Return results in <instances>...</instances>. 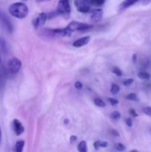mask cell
Returning a JSON list of instances; mask_svg holds the SVG:
<instances>
[{
    "instance_id": "cell-7",
    "label": "cell",
    "mask_w": 151,
    "mask_h": 152,
    "mask_svg": "<svg viewBox=\"0 0 151 152\" xmlns=\"http://www.w3.org/2000/svg\"><path fill=\"white\" fill-rule=\"evenodd\" d=\"M103 10L102 9H94L90 13V19L93 22H99L102 19Z\"/></svg>"
},
{
    "instance_id": "cell-35",
    "label": "cell",
    "mask_w": 151,
    "mask_h": 152,
    "mask_svg": "<svg viewBox=\"0 0 151 152\" xmlns=\"http://www.w3.org/2000/svg\"><path fill=\"white\" fill-rule=\"evenodd\" d=\"M133 63H135V62H136V59H137V55L136 54V53H134V54L133 55Z\"/></svg>"
},
{
    "instance_id": "cell-32",
    "label": "cell",
    "mask_w": 151,
    "mask_h": 152,
    "mask_svg": "<svg viewBox=\"0 0 151 152\" xmlns=\"http://www.w3.org/2000/svg\"><path fill=\"white\" fill-rule=\"evenodd\" d=\"M77 140V137L76 136H74V135H72V136L70 137V142L71 144H73L74 142L76 141Z\"/></svg>"
},
{
    "instance_id": "cell-12",
    "label": "cell",
    "mask_w": 151,
    "mask_h": 152,
    "mask_svg": "<svg viewBox=\"0 0 151 152\" xmlns=\"http://www.w3.org/2000/svg\"><path fill=\"white\" fill-rule=\"evenodd\" d=\"M80 22H72L66 27L68 30H69L70 32H73L74 31H78V28H79Z\"/></svg>"
},
{
    "instance_id": "cell-28",
    "label": "cell",
    "mask_w": 151,
    "mask_h": 152,
    "mask_svg": "<svg viewBox=\"0 0 151 152\" xmlns=\"http://www.w3.org/2000/svg\"><path fill=\"white\" fill-rule=\"evenodd\" d=\"M108 100H109L110 103L112 105H117V104L118 103V101L116 99H115V98H109V99H108Z\"/></svg>"
},
{
    "instance_id": "cell-15",
    "label": "cell",
    "mask_w": 151,
    "mask_h": 152,
    "mask_svg": "<svg viewBox=\"0 0 151 152\" xmlns=\"http://www.w3.org/2000/svg\"><path fill=\"white\" fill-rule=\"evenodd\" d=\"M6 72L3 67L0 66V88L4 86V80H5Z\"/></svg>"
},
{
    "instance_id": "cell-23",
    "label": "cell",
    "mask_w": 151,
    "mask_h": 152,
    "mask_svg": "<svg viewBox=\"0 0 151 152\" xmlns=\"http://www.w3.org/2000/svg\"><path fill=\"white\" fill-rule=\"evenodd\" d=\"M112 71L113 74H115V75H117L118 77H121V76H122V71H121L120 68H117V67H114V68H113Z\"/></svg>"
},
{
    "instance_id": "cell-39",
    "label": "cell",
    "mask_w": 151,
    "mask_h": 152,
    "mask_svg": "<svg viewBox=\"0 0 151 152\" xmlns=\"http://www.w3.org/2000/svg\"><path fill=\"white\" fill-rule=\"evenodd\" d=\"M1 56H0V63H1Z\"/></svg>"
},
{
    "instance_id": "cell-33",
    "label": "cell",
    "mask_w": 151,
    "mask_h": 152,
    "mask_svg": "<svg viewBox=\"0 0 151 152\" xmlns=\"http://www.w3.org/2000/svg\"><path fill=\"white\" fill-rule=\"evenodd\" d=\"M130 114H131V115L133 116V117H138L137 113L136 112V111H135L134 109H130Z\"/></svg>"
},
{
    "instance_id": "cell-24",
    "label": "cell",
    "mask_w": 151,
    "mask_h": 152,
    "mask_svg": "<svg viewBox=\"0 0 151 152\" xmlns=\"http://www.w3.org/2000/svg\"><path fill=\"white\" fill-rule=\"evenodd\" d=\"M115 148H116L118 151H123L125 150L126 148L122 143H117L116 145H115Z\"/></svg>"
},
{
    "instance_id": "cell-27",
    "label": "cell",
    "mask_w": 151,
    "mask_h": 152,
    "mask_svg": "<svg viewBox=\"0 0 151 152\" xmlns=\"http://www.w3.org/2000/svg\"><path fill=\"white\" fill-rule=\"evenodd\" d=\"M133 83V79H128V80H126L125 81L123 82V85L124 86H129Z\"/></svg>"
},
{
    "instance_id": "cell-11",
    "label": "cell",
    "mask_w": 151,
    "mask_h": 152,
    "mask_svg": "<svg viewBox=\"0 0 151 152\" xmlns=\"http://www.w3.org/2000/svg\"><path fill=\"white\" fill-rule=\"evenodd\" d=\"M139 0H124V1L121 2V4L119 6V10H124L127 7H130L131 5L134 4L135 3L137 2Z\"/></svg>"
},
{
    "instance_id": "cell-14",
    "label": "cell",
    "mask_w": 151,
    "mask_h": 152,
    "mask_svg": "<svg viewBox=\"0 0 151 152\" xmlns=\"http://www.w3.org/2000/svg\"><path fill=\"white\" fill-rule=\"evenodd\" d=\"M106 0H87V3L89 6H101L105 2Z\"/></svg>"
},
{
    "instance_id": "cell-19",
    "label": "cell",
    "mask_w": 151,
    "mask_h": 152,
    "mask_svg": "<svg viewBox=\"0 0 151 152\" xmlns=\"http://www.w3.org/2000/svg\"><path fill=\"white\" fill-rule=\"evenodd\" d=\"M119 91H120L119 86H117V85H115V84H113L112 85V87H111L110 91H111V93L113 94H117L119 92Z\"/></svg>"
},
{
    "instance_id": "cell-17",
    "label": "cell",
    "mask_w": 151,
    "mask_h": 152,
    "mask_svg": "<svg viewBox=\"0 0 151 152\" xmlns=\"http://www.w3.org/2000/svg\"><path fill=\"white\" fill-rule=\"evenodd\" d=\"M78 151L79 152H87V143H86L85 141H81L79 142V144L78 145Z\"/></svg>"
},
{
    "instance_id": "cell-6",
    "label": "cell",
    "mask_w": 151,
    "mask_h": 152,
    "mask_svg": "<svg viewBox=\"0 0 151 152\" xmlns=\"http://www.w3.org/2000/svg\"><path fill=\"white\" fill-rule=\"evenodd\" d=\"M47 19V16L45 13H41L38 14V16L35 19L33 22V27L37 29L39 27L43 26V25L45 24L46 20Z\"/></svg>"
},
{
    "instance_id": "cell-2",
    "label": "cell",
    "mask_w": 151,
    "mask_h": 152,
    "mask_svg": "<svg viewBox=\"0 0 151 152\" xmlns=\"http://www.w3.org/2000/svg\"><path fill=\"white\" fill-rule=\"evenodd\" d=\"M71 11L70 0H60L57 5L58 14L63 15V16H68Z\"/></svg>"
},
{
    "instance_id": "cell-21",
    "label": "cell",
    "mask_w": 151,
    "mask_h": 152,
    "mask_svg": "<svg viewBox=\"0 0 151 152\" xmlns=\"http://www.w3.org/2000/svg\"><path fill=\"white\" fill-rule=\"evenodd\" d=\"M110 117H111V118L114 120H119V119L121 118V114H120L118 111H113V112L111 114Z\"/></svg>"
},
{
    "instance_id": "cell-4",
    "label": "cell",
    "mask_w": 151,
    "mask_h": 152,
    "mask_svg": "<svg viewBox=\"0 0 151 152\" xmlns=\"http://www.w3.org/2000/svg\"><path fill=\"white\" fill-rule=\"evenodd\" d=\"M0 22H1V25L3 28L6 30L8 33H12L13 31V25L10 22V19H8L7 16L4 13L0 14Z\"/></svg>"
},
{
    "instance_id": "cell-25",
    "label": "cell",
    "mask_w": 151,
    "mask_h": 152,
    "mask_svg": "<svg viewBox=\"0 0 151 152\" xmlns=\"http://www.w3.org/2000/svg\"><path fill=\"white\" fill-rule=\"evenodd\" d=\"M143 112L146 115L149 116V117H151V107H145V108H143Z\"/></svg>"
},
{
    "instance_id": "cell-30",
    "label": "cell",
    "mask_w": 151,
    "mask_h": 152,
    "mask_svg": "<svg viewBox=\"0 0 151 152\" xmlns=\"http://www.w3.org/2000/svg\"><path fill=\"white\" fill-rule=\"evenodd\" d=\"M99 145H100V148H106L107 147L108 143L107 142H105V141L99 140Z\"/></svg>"
},
{
    "instance_id": "cell-3",
    "label": "cell",
    "mask_w": 151,
    "mask_h": 152,
    "mask_svg": "<svg viewBox=\"0 0 151 152\" xmlns=\"http://www.w3.org/2000/svg\"><path fill=\"white\" fill-rule=\"evenodd\" d=\"M21 67H22V62L20 59L16 57L12 58L7 62V68L9 72L11 74H16L19 72Z\"/></svg>"
},
{
    "instance_id": "cell-10",
    "label": "cell",
    "mask_w": 151,
    "mask_h": 152,
    "mask_svg": "<svg viewBox=\"0 0 151 152\" xmlns=\"http://www.w3.org/2000/svg\"><path fill=\"white\" fill-rule=\"evenodd\" d=\"M52 32L56 35L62 36V37H70L72 34V32L69 31L67 28H56V29L52 30Z\"/></svg>"
},
{
    "instance_id": "cell-36",
    "label": "cell",
    "mask_w": 151,
    "mask_h": 152,
    "mask_svg": "<svg viewBox=\"0 0 151 152\" xmlns=\"http://www.w3.org/2000/svg\"><path fill=\"white\" fill-rule=\"evenodd\" d=\"M1 127H0V143H1Z\"/></svg>"
},
{
    "instance_id": "cell-34",
    "label": "cell",
    "mask_w": 151,
    "mask_h": 152,
    "mask_svg": "<svg viewBox=\"0 0 151 152\" xmlns=\"http://www.w3.org/2000/svg\"><path fill=\"white\" fill-rule=\"evenodd\" d=\"M111 134H112L113 136H115V137H119V134L118 133V132H116L115 130H114V129H111L110 131Z\"/></svg>"
},
{
    "instance_id": "cell-22",
    "label": "cell",
    "mask_w": 151,
    "mask_h": 152,
    "mask_svg": "<svg viewBox=\"0 0 151 152\" xmlns=\"http://www.w3.org/2000/svg\"><path fill=\"white\" fill-rule=\"evenodd\" d=\"M126 99H128V100L134 101V100H137L138 98L136 94L131 93V94H127V96H126Z\"/></svg>"
},
{
    "instance_id": "cell-38",
    "label": "cell",
    "mask_w": 151,
    "mask_h": 152,
    "mask_svg": "<svg viewBox=\"0 0 151 152\" xmlns=\"http://www.w3.org/2000/svg\"><path fill=\"white\" fill-rule=\"evenodd\" d=\"M68 120H65V124H68Z\"/></svg>"
},
{
    "instance_id": "cell-16",
    "label": "cell",
    "mask_w": 151,
    "mask_h": 152,
    "mask_svg": "<svg viewBox=\"0 0 151 152\" xmlns=\"http://www.w3.org/2000/svg\"><path fill=\"white\" fill-rule=\"evenodd\" d=\"M138 77H139V79H141V80H146L150 79L151 76L149 73L146 72V71H140V72L138 74Z\"/></svg>"
},
{
    "instance_id": "cell-29",
    "label": "cell",
    "mask_w": 151,
    "mask_h": 152,
    "mask_svg": "<svg viewBox=\"0 0 151 152\" xmlns=\"http://www.w3.org/2000/svg\"><path fill=\"white\" fill-rule=\"evenodd\" d=\"M126 124H127V126H128V127H132L133 124V120H132L131 118H127V120H126Z\"/></svg>"
},
{
    "instance_id": "cell-9",
    "label": "cell",
    "mask_w": 151,
    "mask_h": 152,
    "mask_svg": "<svg viewBox=\"0 0 151 152\" xmlns=\"http://www.w3.org/2000/svg\"><path fill=\"white\" fill-rule=\"evenodd\" d=\"M90 37H88V36H87V37H82V38H80L76 40V41L73 43V47L76 48H81L82 47V46L87 45V43L90 42Z\"/></svg>"
},
{
    "instance_id": "cell-26",
    "label": "cell",
    "mask_w": 151,
    "mask_h": 152,
    "mask_svg": "<svg viewBox=\"0 0 151 152\" xmlns=\"http://www.w3.org/2000/svg\"><path fill=\"white\" fill-rule=\"evenodd\" d=\"M75 87L76 88L78 89V90H81L83 88L82 83H81L80 81H76L75 83Z\"/></svg>"
},
{
    "instance_id": "cell-1",
    "label": "cell",
    "mask_w": 151,
    "mask_h": 152,
    "mask_svg": "<svg viewBox=\"0 0 151 152\" xmlns=\"http://www.w3.org/2000/svg\"><path fill=\"white\" fill-rule=\"evenodd\" d=\"M8 10L10 15L20 19H25L29 13L28 6L23 2H16L10 4Z\"/></svg>"
},
{
    "instance_id": "cell-18",
    "label": "cell",
    "mask_w": 151,
    "mask_h": 152,
    "mask_svg": "<svg viewBox=\"0 0 151 152\" xmlns=\"http://www.w3.org/2000/svg\"><path fill=\"white\" fill-rule=\"evenodd\" d=\"M0 48H1V50H2L4 53H6V52L7 51V47L5 40H4V39L1 38V37H0Z\"/></svg>"
},
{
    "instance_id": "cell-37",
    "label": "cell",
    "mask_w": 151,
    "mask_h": 152,
    "mask_svg": "<svg viewBox=\"0 0 151 152\" xmlns=\"http://www.w3.org/2000/svg\"><path fill=\"white\" fill-rule=\"evenodd\" d=\"M130 152H139L137 151V150H132L131 151H130Z\"/></svg>"
},
{
    "instance_id": "cell-13",
    "label": "cell",
    "mask_w": 151,
    "mask_h": 152,
    "mask_svg": "<svg viewBox=\"0 0 151 152\" xmlns=\"http://www.w3.org/2000/svg\"><path fill=\"white\" fill-rule=\"evenodd\" d=\"M24 146H25V141L18 140L15 144V152H22L23 151Z\"/></svg>"
},
{
    "instance_id": "cell-20",
    "label": "cell",
    "mask_w": 151,
    "mask_h": 152,
    "mask_svg": "<svg viewBox=\"0 0 151 152\" xmlns=\"http://www.w3.org/2000/svg\"><path fill=\"white\" fill-rule=\"evenodd\" d=\"M94 103L96 106L98 107H105V103L103 100H102L101 99H99V98H96L94 99Z\"/></svg>"
},
{
    "instance_id": "cell-40",
    "label": "cell",
    "mask_w": 151,
    "mask_h": 152,
    "mask_svg": "<svg viewBox=\"0 0 151 152\" xmlns=\"http://www.w3.org/2000/svg\"><path fill=\"white\" fill-rule=\"evenodd\" d=\"M22 1H28V0H22Z\"/></svg>"
},
{
    "instance_id": "cell-31",
    "label": "cell",
    "mask_w": 151,
    "mask_h": 152,
    "mask_svg": "<svg viewBox=\"0 0 151 152\" xmlns=\"http://www.w3.org/2000/svg\"><path fill=\"white\" fill-rule=\"evenodd\" d=\"M93 146H94L95 149H96V151H98V150L100 148V145H99V140L96 141V142L93 143Z\"/></svg>"
},
{
    "instance_id": "cell-5",
    "label": "cell",
    "mask_w": 151,
    "mask_h": 152,
    "mask_svg": "<svg viewBox=\"0 0 151 152\" xmlns=\"http://www.w3.org/2000/svg\"><path fill=\"white\" fill-rule=\"evenodd\" d=\"M74 4L77 10L81 13H87L90 10V6L87 3V0H74Z\"/></svg>"
},
{
    "instance_id": "cell-8",
    "label": "cell",
    "mask_w": 151,
    "mask_h": 152,
    "mask_svg": "<svg viewBox=\"0 0 151 152\" xmlns=\"http://www.w3.org/2000/svg\"><path fill=\"white\" fill-rule=\"evenodd\" d=\"M13 129L15 134L17 136H19L22 134H23L24 131H25V129H24V126L22 125V123L19 120H17V119H14L13 120Z\"/></svg>"
}]
</instances>
